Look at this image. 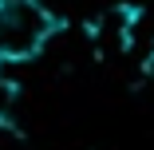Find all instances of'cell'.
I'll return each instance as SVG.
<instances>
[{
  "label": "cell",
  "instance_id": "6da1fadb",
  "mask_svg": "<svg viewBox=\"0 0 154 150\" xmlns=\"http://www.w3.org/2000/svg\"><path fill=\"white\" fill-rule=\"evenodd\" d=\"M55 28V16L40 0H0V63L36 59Z\"/></svg>",
  "mask_w": 154,
  "mask_h": 150
},
{
  "label": "cell",
  "instance_id": "7a4b0ae2",
  "mask_svg": "<svg viewBox=\"0 0 154 150\" xmlns=\"http://www.w3.org/2000/svg\"><path fill=\"white\" fill-rule=\"evenodd\" d=\"M0 150H28V142H24L20 127L12 123L8 115H0Z\"/></svg>",
  "mask_w": 154,
  "mask_h": 150
},
{
  "label": "cell",
  "instance_id": "3957f363",
  "mask_svg": "<svg viewBox=\"0 0 154 150\" xmlns=\"http://www.w3.org/2000/svg\"><path fill=\"white\" fill-rule=\"evenodd\" d=\"M146 75H150V79H154V51H150V55H146Z\"/></svg>",
  "mask_w": 154,
  "mask_h": 150
}]
</instances>
